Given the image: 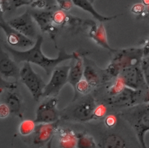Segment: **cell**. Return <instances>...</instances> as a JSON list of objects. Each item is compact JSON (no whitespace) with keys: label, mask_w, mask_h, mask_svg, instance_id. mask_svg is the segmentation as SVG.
Here are the masks:
<instances>
[{"label":"cell","mask_w":149,"mask_h":148,"mask_svg":"<svg viewBox=\"0 0 149 148\" xmlns=\"http://www.w3.org/2000/svg\"><path fill=\"white\" fill-rule=\"evenodd\" d=\"M89 1H90V2L92 3H93L94 2V1H95V0H89Z\"/></svg>","instance_id":"8d00e7d4"},{"label":"cell","mask_w":149,"mask_h":148,"mask_svg":"<svg viewBox=\"0 0 149 148\" xmlns=\"http://www.w3.org/2000/svg\"><path fill=\"white\" fill-rule=\"evenodd\" d=\"M83 78L91 86L94 87L97 85L99 78L98 75L95 70L91 66L87 65L84 66L83 70Z\"/></svg>","instance_id":"44dd1931"},{"label":"cell","mask_w":149,"mask_h":148,"mask_svg":"<svg viewBox=\"0 0 149 148\" xmlns=\"http://www.w3.org/2000/svg\"><path fill=\"white\" fill-rule=\"evenodd\" d=\"M146 82L149 88V53L144 56L140 64Z\"/></svg>","instance_id":"d4e9b609"},{"label":"cell","mask_w":149,"mask_h":148,"mask_svg":"<svg viewBox=\"0 0 149 148\" xmlns=\"http://www.w3.org/2000/svg\"><path fill=\"white\" fill-rule=\"evenodd\" d=\"M56 1L60 8L65 10H70L73 5L71 0H56Z\"/></svg>","instance_id":"4dcf8cb0"},{"label":"cell","mask_w":149,"mask_h":148,"mask_svg":"<svg viewBox=\"0 0 149 148\" xmlns=\"http://www.w3.org/2000/svg\"><path fill=\"white\" fill-rule=\"evenodd\" d=\"M65 19L64 13L62 12H57L53 15V20L56 24H61Z\"/></svg>","instance_id":"d6a6232c"},{"label":"cell","mask_w":149,"mask_h":148,"mask_svg":"<svg viewBox=\"0 0 149 148\" xmlns=\"http://www.w3.org/2000/svg\"><path fill=\"white\" fill-rule=\"evenodd\" d=\"M99 145L100 148H136L137 146H140L139 143H131L130 139L120 132L115 130H109L105 132Z\"/></svg>","instance_id":"7c38bea8"},{"label":"cell","mask_w":149,"mask_h":148,"mask_svg":"<svg viewBox=\"0 0 149 148\" xmlns=\"http://www.w3.org/2000/svg\"><path fill=\"white\" fill-rule=\"evenodd\" d=\"M36 21L41 29H44L49 26V23L51 22V20L53 19V16L48 12H41V13H33L31 14Z\"/></svg>","instance_id":"7402d4cb"},{"label":"cell","mask_w":149,"mask_h":148,"mask_svg":"<svg viewBox=\"0 0 149 148\" xmlns=\"http://www.w3.org/2000/svg\"><path fill=\"white\" fill-rule=\"evenodd\" d=\"M0 28L4 32L7 43L11 47L27 48L34 44V41L22 34L3 20H0Z\"/></svg>","instance_id":"8fae6325"},{"label":"cell","mask_w":149,"mask_h":148,"mask_svg":"<svg viewBox=\"0 0 149 148\" xmlns=\"http://www.w3.org/2000/svg\"><path fill=\"white\" fill-rule=\"evenodd\" d=\"M16 82H10L5 80L0 75V94L5 89H8L11 91L14 90L17 87Z\"/></svg>","instance_id":"4316f807"},{"label":"cell","mask_w":149,"mask_h":148,"mask_svg":"<svg viewBox=\"0 0 149 148\" xmlns=\"http://www.w3.org/2000/svg\"><path fill=\"white\" fill-rule=\"evenodd\" d=\"M10 110L5 103L0 104V118H5L10 114Z\"/></svg>","instance_id":"1f68e13d"},{"label":"cell","mask_w":149,"mask_h":148,"mask_svg":"<svg viewBox=\"0 0 149 148\" xmlns=\"http://www.w3.org/2000/svg\"><path fill=\"white\" fill-rule=\"evenodd\" d=\"M96 106L97 104L94 98L88 95L76 103L72 109H69V111L66 110L68 114H65V117L76 121H89L94 119V111Z\"/></svg>","instance_id":"5b68a950"},{"label":"cell","mask_w":149,"mask_h":148,"mask_svg":"<svg viewBox=\"0 0 149 148\" xmlns=\"http://www.w3.org/2000/svg\"><path fill=\"white\" fill-rule=\"evenodd\" d=\"M125 86L134 89L146 91L148 87L140 66L130 67L120 70L118 75Z\"/></svg>","instance_id":"9c48e42d"},{"label":"cell","mask_w":149,"mask_h":148,"mask_svg":"<svg viewBox=\"0 0 149 148\" xmlns=\"http://www.w3.org/2000/svg\"><path fill=\"white\" fill-rule=\"evenodd\" d=\"M58 99L51 97L40 104L37 109L34 122L36 124L52 123L59 121V112L57 109Z\"/></svg>","instance_id":"30bf717a"},{"label":"cell","mask_w":149,"mask_h":148,"mask_svg":"<svg viewBox=\"0 0 149 148\" xmlns=\"http://www.w3.org/2000/svg\"><path fill=\"white\" fill-rule=\"evenodd\" d=\"M59 121L52 123H40L36 125L33 135V144L41 147L53 139L56 134Z\"/></svg>","instance_id":"4fadbf2b"},{"label":"cell","mask_w":149,"mask_h":148,"mask_svg":"<svg viewBox=\"0 0 149 148\" xmlns=\"http://www.w3.org/2000/svg\"><path fill=\"white\" fill-rule=\"evenodd\" d=\"M20 80L29 90L33 99L38 101L42 96L45 84L41 76L34 71L30 63H23L20 68Z\"/></svg>","instance_id":"3957f363"},{"label":"cell","mask_w":149,"mask_h":148,"mask_svg":"<svg viewBox=\"0 0 149 148\" xmlns=\"http://www.w3.org/2000/svg\"><path fill=\"white\" fill-rule=\"evenodd\" d=\"M42 42L43 37L40 35L36 39L34 45L25 50L16 49L9 45H4V47L17 63L29 62L35 64L43 68L48 75H51L54 70L62 62L68 60L76 59L80 56L78 52L68 53L62 49L59 50L57 57L54 58L47 57L41 49Z\"/></svg>","instance_id":"6da1fadb"},{"label":"cell","mask_w":149,"mask_h":148,"mask_svg":"<svg viewBox=\"0 0 149 148\" xmlns=\"http://www.w3.org/2000/svg\"><path fill=\"white\" fill-rule=\"evenodd\" d=\"M147 6H148V11H149V5Z\"/></svg>","instance_id":"74e56055"},{"label":"cell","mask_w":149,"mask_h":148,"mask_svg":"<svg viewBox=\"0 0 149 148\" xmlns=\"http://www.w3.org/2000/svg\"><path fill=\"white\" fill-rule=\"evenodd\" d=\"M144 91L134 90L125 86L118 94L110 96L108 103L112 106L125 109L143 103Z\"/></svg>","instance_id":"52a82bcc"},{"label":"cell","mask_w":149,"mask_h":148,"mask_svg":"<svg viewBox=\"0 0 149 148\" xmlns=\"http://www.w3.org/2000/svg\"><path fill=\"white\" fill-rule=\"evenodd\" d=\"M20 68L17 63L0 46V75L5 80L20 79Z\"/></svg>","instance_id":"5bb4252c"},{"label":"cell","mask_w":149,"mask_h":148,"mask_svg":"<svg viewBox=\"0 0 149 148\" xmlns=\"http://www.w3.org/2000/svg\"><path fill=\"white\" fill-rule=\"evenodd\" d=\"M118 122V118L114 115H108L104 120L105 125L108 128L114 127Z\"/></svg>","instance_id":"f1b7e54d"},{"label":"cell","mask_w":149,"mask_h":148,"mask_svg":"<svg viewBox=\"0 0 149 148\" xmlns=\"http://www.w3.org/2000/svg\"><path fill=\"white\" fill-rule=\"evenodd\" d=\"M36 123L31 120H25L21 122L19 125V133L23 136H27L34 132Z\"/></svg>","instance_id":"603a6c76"},{"label":"cell","mask_w":149,"mask_h":148,"mask_svg":"<svg viewBox=\"0 0 149 148\" xmlns=\"http://www.w3.org/2000/svg\"><path fill=\"white\" fill-rule=\"evenodd\" d=\"M60 148H75L77 143V133L67 128H58L56 134Z\"/></svg>","instance_id":"2e32d148"},{"label":"cell","mask_w":149,"mask_h":148,"mask_svg":"<svg viewBox=\"0 0 149 148\" xmlns=\"http://www.w3.org/2000/svg\"><path fill=\"white\" fill-rule=\"evenodd\" d=\"M5 104L8 107L10 113L19 117H22V99L19 95L15 92H8L6 99Z\"/></svg>","instance_id":"d6986e66"},{"label":"cell","mask_w":149,"mask_h":148,"mask_svg":"<svg viewBox=\"0 0 149 148\" xmlns=\"http://www.w3.org/2000/svg\"><path fill=\"white\" fill-rule=\"evenodd\" d=\"M73 5L80 8L81 9L89 13L93 17L99 22H105L116 18L120 15L112 16H105L99 13L94 8L93 3L89 0H71Z\"/></svg>","instance_id":"ac0fdd59"},{"label":"cell","mask_w":149,"mask_h":148,"mask_svg":"<svg viewBox=\"0 0 149 148\" xmlns=\"http://www.w3.org/2000/svg\"><path fill=\"white\" fill-rule=\"evenodd\" d=\"M143 102L149 103V88L144 92Z\"/></svg>","instance_id":"e575fe53"},{"label":"cell","mask_w":149,"mask_h":148,"mask_svg":"<svg viewBox=\"0 0 149 148\" xmlns=\"http://www.w3.org/2000/svg\"><path fill=\"white\" fill-rule=\"evenodd\" d=\"M70 65L56 67L51 74L49 82L45 84L42 97H56L68 82Z\"/></svg>","instance_id":"8992f818"},{"label":"cell","mask_w":149,"mask_h":148,"mask_svg":"<svg viewBox=\"0 0 149 148\" xmlns=\"http://www.w3.org/2000/svg\"><path fill=\"white\" fill-rule=\"evenodd\" d=\"M125 87V86L123 84V82L121 81V80L119 77H116V80L115 82L109 89L108 94L110 96H114L119 93Z\"/></svg>","instance_id":"484cf974"},{"label":"cell","mask_w":149,"mask_h":148,"mask_svg":"<svg viewBox=\"0 0 149 148\" xmlns=\"http://www.w3.org/2000/svg\"><path fill=\"white\" fill-rule=\"evenodd\" d=\"M73 63L70 65L68 74V82H69L74 89V92L76 91V87L78 82L82 80L83 77L84 63L83 60L80 56L76 59H72Z\"/></svg>","instance_id":"e0dca14e"},{"label":"cell","mask_w":149,"mask_h":148,"mask_svg":"<svg viewBox=\"0 0 149 148\" xmlns=\"http://www.w3.org/2000/svg\"><path fill=\"white\" fill-rule=\"evenodd\" d=\"M77 143L76 148H97V145L94 138L84 133H77Z\"/></svg>","instance_id":"ffe728a7"},{"label":"cell","mask_w":149,"mask_h":148,"mask_svg":"<svg viewBox=\"0 0 149 148\" xmlns=\"http://www.w3.org/2000/svg\"><path fill=\"white\" fill-rule=\"evenodd\" d=\"M111 63L119 70L130 67L140 66L144 57V47L129 48L116 50Z\"/></svg>","instance_id":"277c9868"},{"label":"cell","mask_w":149,"mask_h":148,"mask_svg":"<svg viewBox=\"0 0 149 148\" xmlns=\"http://www.w3.org/2000/svg\"><path fill=\"white\" fill-rule=\"evenodd\" d=\"M7 22L22 34L34 41L40 35L36 21L28 11L10 19Z\"/></svg>","instance_id":"ba28073f"},{"label":"cell","mask_w":149,"mask_h":148,"mask_svg":"<svg viewBox=\"0 0 149 148\" xmlns=\"http://www.w3.org/2000/svg\"><path fill=\"white\" fill-rule=\"evenodd\" d=\"M106 112H107V107L104 104H101L99 105H97L94 111V119L102 118L105 115Z\"/></svg>","instance_id":"83f0119b"},{"label":"cell","mask_w":149,"mask_h":148,"mask_svg":"<svg viewBox=\"0 0 149 148\" xmlns=\"http://www.w3.org/2000/svg\"><path fill=\"white\" fill-rule=\"evenodd\" d=\"M91 88V86L85 80H81L76 85V91L74 92L73 101H74L77 99L78 93L86 94L88 92Z\"/></svg>","instance_id":"cb8c5ba5"},{"label":"cell","mask_w":149,"mask_h":148,"mask_svg":"<svg viewBox=\"0 0 149 148\" xmlns=\"http://www.w3.org/2000/svg\"><path fill=\"white\" fill-rule=\"evenodd\" d=\"M119 117L134 131L141 148H147L145 134L149 131V103H140L121 109Z\"/></svg>","instance_id":"7a4b0ae2"},{"label":"cell","mask_w":149,"mask_h":148,"mask_svg":"<svg viewBox=\"0 0 149 148\" xmlns=\"http://www.w3.org/2000/svg\"><path fill=\"white\" fill-rule=\"evenodd\" d=\"M142 1L144 5H146V6L149 5V0H142Z\"/></svg>","instance_id":"d590c367"},{"label":"cell","mask_w":149,"mask_h":148,"mask_svg":"<svg viewBox=\"0 0 149 148\" xmlns=\"http://www.w3.org/2000/svg\"><path fill=\"white\" fill-rule=\"evenodd\" d=\"M89 37L102 48L113 52L116 50L111 48L108 44L106 31L102 22L91 25L89 31Z\"/></svg>","instance_id":"9a60e30c"},{"label":"cell","mask_w":149,"mask_h":148,"mask_svg":"<svg viewBox=\"0 0 149 148\" xmlns=\"http://www.w3.org/2000/svg\"><path fill=\"white\" fill-rule=\"evenodd\" d=\"M35 0H10V5L12 7L17 8L23 5H27L33 3Z\"/></svg>","instance_id":"f546056e"},{"label":"cell","mask_w":149,"mask_h":148,"mask_svg":"<svg viewBox=\"0 0 149 148\" xmlns=\"http://www.w3.org/2000/svg\"><path fill=\"white\" fill-rule=\"evenodd\" d=\"M144 9V6L142 4H136L132 8V12L135 14L141 13Z\"/></svg>","instance_id":"836d02e7"}]
</instances>
